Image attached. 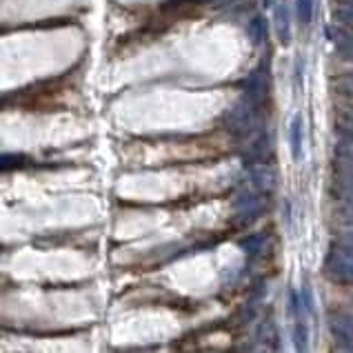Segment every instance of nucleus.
<instances>
[{
	"mask_svg": "<svg viewBox=\"0 0 353 353\" xmlns=\"http://www.w3.org/2000/svg\"><path fill=\"white\" fill-rule=\"evenodd\" d=\"M302 154V118L296 116L294 123H291V156L294 160H300Z\"/></svg>",
	"mask_w": 353,
	"mask_h": 353,
	"instance_id": "obj_1",
	"label": "nucleus"
}]
</instances>
